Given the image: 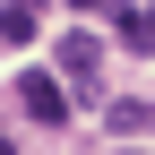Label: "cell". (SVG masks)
Here are the masks:
<instances>
[{"label": "cell", "mask_w": 155, "mask_h": 155, "mask_svg": "<svg viewBox=\"0 0 155 155\" xmlns=\"http://www.w3.org/2000/svg\"><path fill=\"white\" fill-rule=\"evenodd\" d=\"M121 43L129 52H155V9H121Z\"/></svg>", "instance_id": "277c9868"}, {"label": "cell", "mask_w": 155, "mask_h": 155, "mask_svg": "<svg viewBox=\"0 0 155 155\" xmlns=\"http://www.w3.org/2000/svg\"><path fill=\"white\" fill-rule=\"evenodd\" d=\"M0 155H9V138H0Z\"/></svg>", "instance_id": "52a82bcc"}, {"label": "cell", "mask_w": 155, "mask_h": 155, "mask_svg": "<svg viewBox=\"0 0 155 155\" xmlns=\"http://www.w3.org/2000/svg\"><path fill=\"white\" fill-rule=\"evenodd\" d=\"M17 104H26L43 129H61V121H69V95H61V78H43V69H26V78H17Z\"/></svg>", "instance_id": "7a4b0ae2"}, {"label": "cell", "mask_w": 155, "mask_h": 155, "mask_svg": "<svg viewBox=\"0 0 155 155\" xmlns=\"http://www.w3.org/2000/svg\"><path fill=\"white\" fill-rule=\"evenodd\" d=\"M69 9H78V17H95V9H104V0H69Z\"/></svg>", "instance_id": "8992f818"}, {"label": "cell", "mask_w": 155, "mask_h": 155, "mask_svg": "<svg viewBox=\"0 0 155 155\" xmlns=\"http://www.w3.org/2000/svg\"><path fill=\"white\" fill-rule=\"evenodd\" d=\"M43 35V0H9L0 9V43H35Z\"/></svg>", "instance_id": "3957f363"}, {"label": "cell", "mask_w": 155, "mask_h": 155, "mask_svg": "<svg viewBox=\"0 0 155 155\" xmlns=\"http://www.w3.org/2000/svg\"><path fill=\"white\" fill-rule=\"evenodd\" d=\"M52 61H61V78H69V86H95V78H104V43L78 26V35H61V43H52Z\"/></svg>", "instance_id": "6da1fadb"}, {"label": "cell", "mask_w": 155, "mask_h": 155, "mask_svg": "<svg viewBox=\"0 0 155 155\" xmlns=\"http://www.w3.org/2000/svg\"><path fill=\"white\" fill-rule=\"evenodd\" d=\"M147 121H155V112H147V104H112V129H121V138H138V129H147Z\"/></svg>", "instance_id": "5b68a950"}]
</instances>
